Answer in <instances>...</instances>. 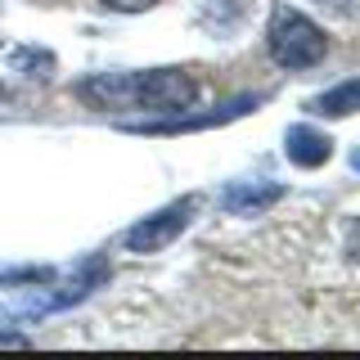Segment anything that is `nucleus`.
<instances>
[{
    "mask_svg": "<svg viewBox=\"0 0 360 360\" xmlns=\"http://www.w3.org/2000/svg\"><path fill=\"white\" fill-rule=\"evenodd\" d=\"M77 99L99 112H189L198 99V82L185 68L90 72L77 82Z\"/></svg>",
    "mask_w": 360,
    "mask_h": 360,
    "instance_id": "1",
    "label": "nucleus"
},
{
    "mask_svg": "<svg viewBox=\"0 0 360 360\" xmlns=\"http://www.w3.org/2000/svg\"><path fill=\"white\" fill-rule=\"evenodd\" d=\"M266 50L270 59L279 68H288V72H307V68L324 63V54H329V37L320 32V22L307 18L302 9L292 5H275V14L266 22Z\"/></svg>",
    "mask_w": 360,
    "mask_h": 360,
    "instance_id": "2",
    "label": "nucleus"
},
{
    "mask_svg": "<svg viewBox=\"0 0 360 360\" xmlns=\"http://www.w3.org/2000/svg\"><path fill=\"white\" fill-rule=\"evenodd\" d=\"M194 207H198V198H194V194H185V198L167 202V207H158L153 217L135 221L131 230L122 234L127 252H140V257H149V252H162V248H172V243L180 239V234L189 230V221H194Z\"/></svg>",
    "mask_w": 360,
    "mask_h": 360,
    "instance_id": "3",
    "label": "nucleus"
},
{
    "mask_svg": "<svg viewBox=\"0 0 360 360\" xmlns=\"http://www.w3.org/2000/svg\"><path fill=\"white\" fill-rule=\"evenodd\" d=\"M284 153H288L292 167L315 172V167H324L333 158V140H329V131L311 127V122H297V127L284 131Z\"/></svg>",
    "mask_w": 360,
    "mask_h": 360,
    "instance_id": "4",
    "label": "nucleus"
},
{
    "mask_svg": "<svg viewBox=\"0 0 360 360\" xmlns=\"http://www.w3.org/2000/svg\"><path fill=\"white\" fill-rule=\"evenodd\" d=\"M284 198V185H230L221 194V202L234 212V217H252V212H262V207H270V202H279Z\"/></svg>",
    "mask_w": 360,
    "mask_h": 360,
    "instance_id": "5",
    "label": "nucleus"
},
{
    "mask_svg": "<svg viewBox=\"0 0 360 360\" xmlns=\"http://www.w3.org/2000/svg\"><path fill=\"white\" fill-rule=\"evenodd\" d=\"M360 108V77H347V82L329 86L324 95L311 99V112L315 117H352Z\"/></svg>",
    "mask_w": 360,
    "mask_h": 360,
    "instance_id": "6",
    "label": "nucleus"
},
{
    "mask_svg": "<svg viewBox=\"0 0 360 360\" xmlns=\"http://www.w3.org/2000/svg\"><path fill=\"white\" fill-rule=\"evenodd\" d=\"M104 9H112V14H144V9H153L158 0H99Z\"/></svg>",
    "mask_w": 360,
    "mask_h": 360,
    "instance_id": "7",
    "label": "nucleus"
},
{
    "mask_svg": "<svg viewBox=\"0 0 360 360\" xmlns=\"http://www.w3.org/2000/svg\"><path fill=\"white\" fill-rule=\"evenodd\" d=\"M0 347H27V338L22 333H0Z\"/></svg>",
    "mask_w": 360,
    "mask_h": 360,
    "instance_id": "8",
    "label": "nucleus"
},
{
    "mask_svg": "<svg viewBox=\"0 0 360 360\" xmlns=\"http://www.w3.org/2000/svg\"><path fill=\"white\" fill-rule=\"evenodd\" d=\"M352 167H356V172H360V149H356V153H352Z\"/></svg>",
    "mask_w": 360,
    "mask_h": 360,
    "instance_id": "9",
    "label": "nucleus"
},
{
    "mask_svg": "<svg viewBox=\"0 0 360 360\" xmlns=\"http://www.w3.org/2000/svg\"><path fill=\"white\" fill-rule=\"evenodd\" d=\"M0 99H5V86H0Z\"/></svg>",
    "mask_w": 360,
    "mask_h": 360,
    "instance_id": "10",
    "label": "nucleus"
}]
</instances>
